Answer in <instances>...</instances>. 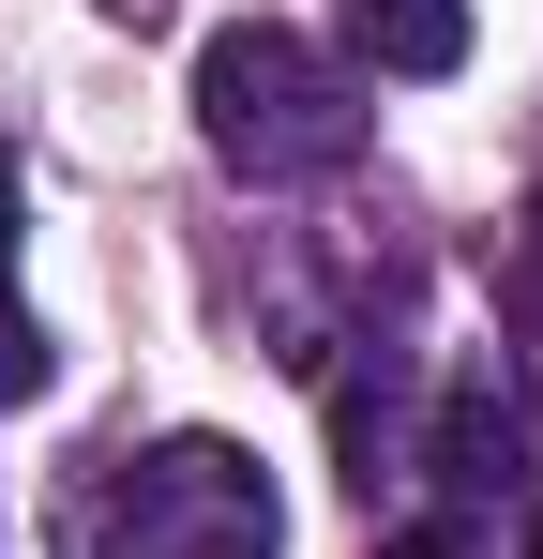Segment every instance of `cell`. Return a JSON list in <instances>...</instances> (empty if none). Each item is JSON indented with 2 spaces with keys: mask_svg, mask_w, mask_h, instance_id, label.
<instances>
[{
  "mask_svg": "<svg viewBox=\"0 0 543 559\" xmlns=\"http://www.w3.org/2000/svg\"><path fill=\"white\" fill-rule=\"evenodd\" d=\"M196 136H212L242 182H317V167L362 152V92L317 61V31L227 15V31L196 46Z\"/></svg>",
  "mask_w": 543,
  "mask_h": 559,
  "instance_id": "obj_1",
  "label": "cell"
},
{
  "mask_svg": "<svg viewBox=\"0 0 543 559\" xmlns=\"http://www.w3.org/2000/svg\"><path fill=\"white\" fill-rule=\"evenodd\" d=\"M287 514L242 439H152V454L106 484V559H272Z\"/></svg>",
  "mask_w": 543,
  "mask_h": 559,
  "instance_id": "obj_2",
  "label": "cell"
},
{
  "mask_svg": "<svg viewBox=\"0 0 543 559\" xmlns=\"http://www.w3.org/2000/svg\"><path fill=\"white\" fill-rule=\"evenodd\" d=\"M362 46H377V76H452L468 61V0H362Z\"/></svg>",
  "mask_w": 543,
  "mask_h": 559,
  "instance_id": "obj_3",
  "label": "cell"
},
{
  "mask_svg": "<svg viewBox=\"0 0 543 559\" xmlns=\"http://www.w3.org/2000/svg\"><path fill=\"white\" fill-rule=\"evenodd\" d=\"M15 393H46V333H31V318L0 302V408H15Z\"/></svg>",
  "mask_w": 543,
  "mask_h": 559,
  "instance_id": "obj_4",
  "label": "cell"
},
{
  "mask_svg": "<svg viewBox=\"0 0 543 559\" xmlns=\"http://www.w3.org/2000/svg\"><path fill=\"white\" fill-rule=\"evenodd\" d=\"M0 287H15V152H0Z\"/></svg>",
  "mask_w": 543,
  "mask_h": 559,
  "instance_id": "obj_5",
  "label": "cell"
},
{
  "mask_svg": "<svg viewBox=\"0 0 543 559\" xmlns=\"http://www.w3.org/2000/svg\"><path fill=\"white\" fill-rule=\"evenodd\" d=\"M393 559H468V545H452V530H408V545H393Z\"/></svg>",
  "mask_w": 543,
  "mask_h": 559,
  "instance_id": "obj_6",
  "label": "cell"
},
{
  "mask_svg": "<svg viewBox=\"0 0 543 559\" xmlns=\"http://www.w3.org/2000/svg\"><path fill=\"white\" fill-rule=\"evenodd\" d=\"M529 559H543V514H529Z\"/></svg>",
  "mask_w": 543,
  "mask_h": 559,
  "instance_id": "obj_7",
  "label": "cell"
},
{
  "mask_svg": "<svg viewBox=\"0 0 543 559\" xmlns=\"http://www.w3.org/2000/svg\"><path fill=\"white\" fill-rule=\"evenodd\" d=\"M529 227H543V212H529Z\"/></svg>",
  "mask_w": 543,
  "mask_h": 559,
  "instance_id": "obj_8",
  "label": "cell"
}]
</instances>
